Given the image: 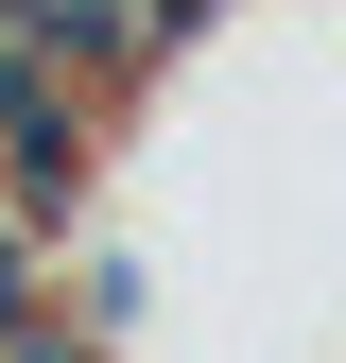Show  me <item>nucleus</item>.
<instances>
[{
  "mask_svg": "<svg viewBox=\"0 0 346 363\" xmlns=\"http://www.w3.org/2000/svg\"><path fill=\"white\" fill-rule=\"evenodd\" d=\"M104 104H121V86H86L69 52H35V35L0 18V191H18L35 225L69 208V173H86V139H104Z\"/></svg>",
  "mask_w": 346,
  "mask_h": 363,
  "instance_id": "f257e3e1",
  "label": "nucleus"
}]
</instances>
